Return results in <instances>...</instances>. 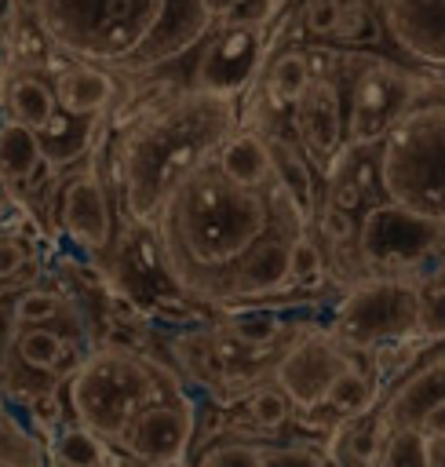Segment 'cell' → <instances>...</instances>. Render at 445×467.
Returning <instances> with one entry per match:
<instances>
[{
  "instance_id": "obj_29",
  "label": "cell",
  "mask_w": 445,
  "mask_h": 467,
  "mask_svg": "<svg viewBox=\"0 0 445 467\" xmlns=\"http://www.w3.org/2000/svg\"><path fill=\"white\" fill-rule=\"evenodd\" d=\"M197 467H274V460H270V449H263L259 441L230 438V441H215L212 449H204Z\"/></svg>"
},
{
  "instance_id": "obj_37",
  "label": "cell",
  "mask_w": 445,
  "mask_h": 467,
  "mask_svg": "<svg viewBox=\"0 0 445 467\" xmlns=\"http://www.w3.org/2000/svg\"><path fill=\"white\" fill-rule=\"evenodd\" d=\"M427 460H430V467H445V434H441V438H430Z\"/></svg>"
},
{
  "instance_id": "obj_33",
  "label": "cell",
  "mask_w": 445,
  "mask_h": 467,
  "mask_svg": "<svg viewBox=\"0 0 445 467\" xmlns=\"http://www.w3.org/2000/svg\"><path fill=\"white\" fill-rule=\"evenodd\" d=\"M339 11H343V0H303L299 22L314 40H332L339 26Z\"/></svg>"
},
{
  "instance_id": "obj_1",
  "label": "cell",
  "mask_w": 445,
  "mask_h": 467,
  "mask_svg": "<svg viewBox=\"0 0 445 467\" xmlns=\"http://www.w3.org/2000/svg\"><path fill=\"white\" fill-rule=\"evenodd\" d=\"M274 226L270 193L230 182L208 161L175 186L153 234L171 281L193 299L219 303L237 259Z\"/></svg>"
},
{
  "instance_id": "obj_17",
  "label": "cell",
  "mask_w": 445,
  "mask_h": 467,
  "mask_svg": "<svg viewBox=\"0 0 445 467\" xmlns=\"http://www.w3.org/2000/svg\"><path fill=\"white\" fill-rule=\"evenodd\" d=\"M0 106H4V120H15L29 131H47L58 120V99L51 80L33 69V66H18L7 69V80L0 88Z\"/></svg>"
},
{
  "instance_id": "obj_26",
  "label": "cell",
  "mask_w": 445,
  "mask_h": 467,
  "mask_svg": "<svg viewBox=\"0 0 445 467\" xmlns=\"http://www.w3.org/2000/svg\"><path fill=\"white\" fill-rule=\"evenodd\" d=\"M106 452L109 445L98 441L95 434H88L84 427H66L51 449V460L55 467H106Z\"/></svg>"
},
{
  "instance_id": "obj_16",
  "label": "cell",
  "mask_w": 445,
  "mask_h": 467,
  "mask_svg": "<svg viewBox=\"0 0 445 467\" xmlns=\"http://www.w3.org/2000/svg\"><path fill=\"white\" fill-rule=\"evenodd\" d=\"M51 88H55V99H58V113L69 117V120H98L117 102L113 73L102 69V66H91V62L66 58L51 73Z\"/></svg>"
},
{
  "instance_id": "obj_19",
  "label": "cell",
  "mask_w": 445,
  "mask_h": 467,
  "mask_svg": "<svg viewBox=\"0 0 445 467\" xmlns=\"http://www.w3.org/2000/svg\"><path fill=\"white\" fill-rule=\"evenodd\" d=\"M212 161H215V168H219L230 182H237V186H244V190H270V186H274L270 142H266V135L255 131V128H237V131L222 142V150H219Z\"/></svg>"
},
{
  "instance_id": "obj_6",
  "label": "cell",
  "mask_w": 445,
  "mask_h": 467,
  "mask_svg": "<svg viewBox=\"0 0 445 467\" xmlns=\"http://www.w3.org/2000/svg\"><path fill=\"white\" fill-rule=\"evenodd\" d=\"M419 277H365L336 310L332 336L347 350H376L416 336Z\"/></svg>"
},
{
  "instance_id": "obj_10",
  "label": "cell",
  "mask_w": 445,
  "mask_h": 467,
  "mask_svg": "<svg viewBox=\"0 0 445 467\" xmlns=\"http://www.w3.org/2000/svg\"><path fill=\"white\" fill-rule=\"evenodd\" d=\"M314 66V58H310ZM336 69L314 66V80L306 95L292 106L295 124V146L310 161V168L328 171V164L347 146V102H343V80L332 77Z\"/></svg>"
},
{
  "instance_id": "obj_36",
  "label": "cell",
  "mask_w": 445,
  "mask_h": 467,
  "mask_svg": "<svg viewBox=\"0 0 445 467\" xmlns=\"http://www.w3.org/2000/svg\"><path fill=\"white\" fill-rule=\"evenodd\" d=\"M233 4H237V0H201V7H204V15H208L212 26H219V22L233 11Z\"/></svg>"
},
{
  "instance_id": "obj_9",
  "label": "cell",
  "mask_w": 445,
  "mask_h": 467,
  "mask_svg": "<svg viewBox=\"0 0 445 467\" xmlns=\"http://www.w3.org/2000/svg\"><path fill=\"white\" fill-rule=\"evenodd\" d=\"M350 350L336 343L332 332H303L295 336L274 361V383L285 390L292 409L317 412L328 401L332 383L350 368Z\"/></svg>"
},
{
  "instance_id": "obj_21",
  "label": "cell",
  "mask_w": 445,
  "mask_h": 467,
  "mask_svg": "<svg viewBox=\"0 0 445 467\" xmlns=\"http://www.w3.org/2000/svg\"><path fill=\"white\" fill-rule=\"evenodd\" d=\"M310 80H314L310 55L303 47H285L263 69V99L274 109H292L306 95Z\"/></svg>"
},
{
  "instance_id": "obj_5",
  "label": "cell",
  "mask_w": 445,
  "mask_h": 467,
  "mask_svg": "<svg viewBox=\"0 0 445 467\" xmlns=\"http://www.w3.org/2000/svg\"><path fill=\"white\" fill-rule=\"evenodd\" d=\"M168 398H182L175 394L171 376L124 343H102L88 350L66 376V405L77 427L106 445H117L146 405Z\"/></svg>"
},
{
  "instance_id": "obj_4",
  "label": "cell",
  "mask_w": 445,
  "mask_h": 467,
  "mask_svg": "<svg viewBox=\"0 0 445 467\" xmlns=\"http://www.w3.org/2000/svg\"><path fill=\"white\" fill-rule=\"evenodd\" d=\"M379 201L445 241V80H423L376 142Z\"/></svg>"
},
{
  "instance_id": "obj_27",
  "label": "cell",
  "mask_w": 445,
  "mask_h": 467,
  "mask_svg": "<svg viewBox=\"0 0 445 467\" xmlns=\"http://www.w3.org/2000/svg\"><path fill=\"white\" fill-rule=\"evenodd\" d=\"M328 270V255L325 244L317 237V230L303 226L292 234V285H314L321 281Z\"/></svg>"
},
{
  "instance_id": "obj_22",
  "label": "cell",
  "mask_w": 445,
  "mask_h": 467,
  "mask_svg": "<svg viewBox=\"0 0 445 467\" xmlns=\"http://www.w3.org/2000/svg\"><path fill=\"white\" fill-rule=\"evenodd\" d=\"M15 354H18V361L29 368V372H73L66 361L73 358V347H69V339L58 332V328H51V325H36V328H22L18 336H15ZM73 361H80V358H73Z\"/></svg>"
},
{
  "instance_id": "obj_8",
  "label": "cell",
  "mask_w": 445,
  "mask_h": 467,
  "mask_svg": "<svg viewBox=\"0 0 445 467\" xmlns=\"http://www.w3.org/2000/svg\"><path fill=\"white\" fill-rule=\"evenodd\" d=\"M445 244L434 230L394 212L390 204H368L357 223V259L368 277H416L427 255Z\"/></svg>"
},
{
  "instance_id": "obj_13",
  "label": "cell",
  "mask_w": 445,
  "mask_h": 467,
  "mask_svg": "<svg viewBox=\"0 0 445 467\" xmlns=\"http://www.w3.org/2000/svg\"><path fill=\"white\" fill-rule=\"evenodd\" d=\"M292 234L288 226H274L266 230L230 270L219 303L237 306V303H259V299H274L292 285Z\"/></svg>"
},
{
  "instance_id": "obj_35",
  "label": "cell",
  "mask_w": 445,
  "mask_h": 467,
  "mask_svg": "<svg viewBox=\"0 0 445 467\" xmlns=\"http://www.w3.org/2000/svg\"><path fill=\"white\" fill-rule=\"evenodd\" d=\"M416 427H419L427 438H441V434H445V394L430 398V401L416 412Z\"/></svg>"
},
{
  "instance_id": "obj_18",
  "label": "cell",
  "mask_w": 445,
  "mask_h": 467,
  "mask_svg": "<svg viewBox=\"0 0 445 467\" xmlns=\"http://www.w3.org/2000/svg\"><path fill=\"white\" fill-rule=\"evenodd\" d=\"M325 182H328V193H325L328 208H339L347 215L354 208H365L372 201V190L379 193V186H376V146L347 142L343 153L328 164Z\"/></svg>"
},
{
  "instance_id": "obj_15",
  "label": "cell",
  "mask_w": 445,
  "mask_h": 467,
  "mask_svg": "<svg viewBox=\"0 0 445 467\" xmlns=\"http://www.w3.org/2000/svg\"><path fill=\"white\" fill-rule=\"evenodd\" d=\"M383 36L427 69H445V0H376Z\"/></svg>"
},
{
  "instance_id": "obj_12",
  "label": "cell",
  "mask_w": 445,
  "mask_h": 467,
  "mask_svg": "<svg viewBox=\"0 0 445 467\" xmlns=\"http://www.w3.org/2000/svg\"><path fill=\"white\" fill-rule=\"evenodd\" d=\"M58 226L77 248H84L91 255L109 248V241H113V197H109V186L102 182V171L95 161H88L80 171H73L62 182Z\"/></svg>"
},
{
  "instance_id": "obj_25",
  "label": "cell",
  "mask_w": 445,
  "mask_h": 467,
  "mask_svg": "<svg viewBox=\"0 0 445 467\" xmlns=\"http://www.w3.org/2000/svg\"><path fill=\"white\" fill-rule=\"evenodd\" d=\"M372 401H376V383H372L357 365H350V368L332 383L325 405H328L339 420H361V416L372 409Z\"/></svg>"
},
{
  "instance_id": "obj_31",
  "label": "cell",
  "mask_w": 445,
  "mask_h": 467,
  "mask_svg": "<svg viewBox=\"0 0 445 467\" xmlns=\"http://www.w3.org/2000/svg\"><path fill=\"white\" fill-rule=\"evenodd\" d=\"M416 339H445V281H419Z\"/></svg>"
},
{
  "instance_id": "obj_28",
  "label": "cell",
  "mask_w": 445,
  "mask_h": 467,
  "mask_svg": "<svg viewBox=\"0 0 445 467\" xmlns=\"http://www.w3.org/2000/svg\"><path fill=\"white\" fill-rule=\"evenodd\" d=\"M248 416H252V423L255 427H263V431H281L288 420H292V401L285 398V390L270 379V383H255L252 390H248Z\"/></svg>"
},
{
  "instance_id": "obj_2",
  "label": "cell",
  "mask_w": 445,
  "mask_h": 467,
  "mask_svg": "<svg viewBox=\"0 0 445 467\" xmlns=\"http://www.w3.org/2000/svg\"><path fill=\"white\" fill-rule=\"evenodd\" d=\"M36 33L73 62L146 73L212 29L201 0H18Z\"/></svg>"
},
{
  "instance_id": "obj_30",
  "label": "cell",
  "mask_w": 445,
  "mask_h": 467,
  "mask_svg": "<svg viewBox=\"0 0 445 467\" xmlns=\"http://www.w3.org/2000/svg\"><path fill=\"white\" fill-rule=\"evenodd\" d=\"M383 33L379 26V11H376V0H343V11H339V26H336V44H365L368 36Z\"/></svg>"
},
{
  "instance_id": "obj_11",
  "label": "cell",
  "mask_w": 445,
  "mask_h": 467,
  "mask_svg": "<svg viewBox=\"0 0 445 467\" xmlns=\"http://www.w3.org/2000/svg\"><path fill=\"white\" fill-rule=\"evenodd\" d=\"M193 431H197L193 405L186 398H168L146 405L128 423V431L113 449H120L128 460L142 467H179L193 445Z\"/></svg>"
},
{
  "instance_id": "obj_3",
  "label": "cell",
  "mask_w": 445,
  "mask_h": 467,
  "mask_svg": "<svg viewBox=\"0 0 445 467\" xmlns=\"http://www.w3.org/2000/svg\"><path fill=\"white\" fill-rule=\"evenodd\" d=\"M237 128L233 95L190 88L146 109L135 124L124 128L113 150L120 212L135 226L153 230L175 186L208 164Z\"/></svg>"
},
{
  "instance_id": "obj_20",
  "label": "cell",
  "mask_w": 445,
  "mask_h": 467,
  "mask_svg": "<svg viewBox=\"0 0 445 467\" xmlns=\"http://www.w3.org/2000/svg\"><path fill=\"white\" fill-rule=\"evenodd\" d=\"M44 164H47V153L40 135L15 120H0V186L7 193H26L33 190Z\"/></svg>"
},
{
  "instance_id": "obj_34",
  "label": "cell",
  "mask_w": 445,
  "mask_h": 467,
  "mask_svg": "<svg viewBox=\"0 0 445 467\" xmlns=\"http://www.w3.org/2000/svg\"><path fill=\"white\" fill-rule=\"evenodd\" d=\"M29 270V244L15 230H0V281H26Z\"/></svg>"
},
{
  "instance_id": "obj_7",
  "label": "cell",
  "mask_w": 445,
  "mask_h": 467,
  "mask_svg": "<svg viewBox=\"0 0 445 467\" xmlns=\"http://www.w3.org/2000/svg\"><path fill=\"white\" fill-rule=\"evenodd\" d=\"M427 77L409 73L387 58L365 55L350 80L347 99V142L376 146L379 135L390 128V120L405 109V102L423 88Z\"/></svg>"
},
{
  "instance_id": "obj_23",
  "label": "cell",
  "mask_w": 445,
  "mask_h": 467,
  "mask_svg": "<svg viewBox=\"0 0 445 467\" xmlns=\"http://www.w3.org/2000/svg\"><path fill=\"white\" fill-rule=\"evenodd\" d=\"M0 467H51L44 441L0 394Z\"/></svg>"
},
{
  "instance_id": "obj_14",
  "label": "cell",
  "mask_w": 445,
  "mask_h": 467,
  "mask_svg": "<svg viewBox=\"0 0 445 467\" xmlns=\"http://www.w3.org/2000/svg\"><path fill=\"white\" fill-rule=\"evenodd\" d=\"M263 51V26H215V36L204 40V51L197 58V91L233 95L248 88L255 62Z\"/></svg>"
},
{
  "instance_id": "obj_38",
  "label": "cell",
  "mask_w": 445,
  "mask_h": 467,
  "mask_svg": "<svg viewBox=\"0 0 445 467\" xmlns=\"http://www.w3.org/2000/svg\"><path fill=\"white\" fill-rule=\"evenodd\" d=\"M4 80H7V66H4V55H0V88H4Z\"/></svg>"
},
{
  "instance_id": "obj_24",
  "label": "cell",
  "mask_w": 445,
  "mask_h": 467,
  "mask_svg": "<svg viewBox=\"0 0 445 467\" xmlns=\"http://www.w3.org/2000/svg\"><path fill=\"white\" fill-rule=\"evenodd\" d=\"M427 445L430 438L416 423H390L383 427V441L372 467H430Z\"/></svg>"
},
{
  "instance_id": "obj_32",
  "label": "cell",
  "mask_w": 445,
  "mask_h": 467,
  "mask_svg": "<svg viewBox=\"0 0 445 467\" xmlns=\"http://www.w3.org/2000/svg\"><path fill=\"white\" fill-rule=\"evenodd\" d=\"M58 314H62V299H58L55 292H47V288H26V292L15 299V306H11V317H15V325H22V328L47 325V321H55Z\"/></svg>"
}]
</instances>
